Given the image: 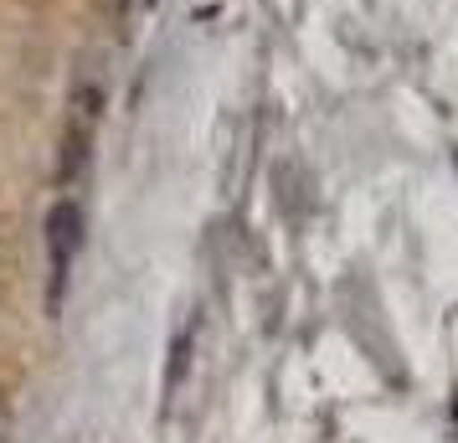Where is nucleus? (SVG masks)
Wrapping results in <instances>:
<instances>
[{
    "label": "nucleus",
    "instance_id": "obj_2",
    "mask_svg": "<svg viewBox=\"0 0 458 443\" xmlns=\"http://www.w3.org/2000/svg\"><path fill=\"white\" fill-rule=\"evenodd\" d=\"M98 114H104V72L93 67V72L78 78L72 104H67V134H63V181H67V186L83 175L88 155H93V129H98Z\"/></svg>",
    "mask_w": 458,
    "mask_h": 443
},
{
    "label": "nucleus",
    "instance_id": "obj_3",
    "mask_svg": "<svg viewBox=\"0 0 458 443\" xmlns=\"http://www.w3.org/2000/svg\"><path fill=\"white\" fill-rule=\"evenodd\" d=\"M124 5H129V0H124Z\"/></svg>",
    "mask_w": 458,
    "mask_h": 443
},
{
    "label": "nucleus",
    "instance_id": "obj_1",
    "mask_svg": "<svg viewBox=\"0 0 458 443\" xmlns=\"http://www.w3.org/2000/svg\"><path fill=\"white\" fill-rule=\"evenodd\" d=\"M42 243H47V310L57 315L67 299V284H72V268H78V253H83V207H78L72 191H63L52 201L42 222Z\"/></svg>",
    "mask_w": 458,
    "mask_h": 443
}]
</instances>
